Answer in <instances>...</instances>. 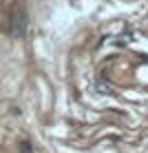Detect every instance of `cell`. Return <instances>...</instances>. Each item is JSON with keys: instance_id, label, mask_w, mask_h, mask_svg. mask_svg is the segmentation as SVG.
Returning a JSON list of instances; mask_svg holds the SVG:
<instances>
[{"instance_id": "6da1fadb", "label": "cell", "mask_w": 148, "mask_h": 153, "mask_svg": "<svg viewBox=\"0 0 148 153\" xmlns=\"http://www.w3.org/2000/svg\"><path fill=\"white\" fill-rule=\"evenodd\" d=\"M24 31H27V16H24V11H18L11 20V36L13 38H22Z\"/></svg>"}, {"instance_id": "7a4b0ae2", "label": "cell", "mask_w": 148, "mask_h": 153, "mask_svg": "<svg viewBox=\"0 0 148 153\" xmlns=\"http://www.w3.org/2000/svg\"><path fill=\"white\" fill-rule=\"evenodd\" d=\"M95 91H99V93H106V96H113V87H110V84L106 82V80H102V78H99L97 82H95Z\"/></svg>"}, {"instance_id": "3957f363", "label": "cell", "mask_w": 148, "mask_h": 153, "mask_svg": "<svg viewBox=\"0 0 148 153\" xmlns=\"http://www.w3.org/2000/svg\"><path fill=\"white\" fill-rule=\"evenodd\" d=\"M20 153H31V144H29L27 140L20 142Z\"/></svg>"}]
</instances>
